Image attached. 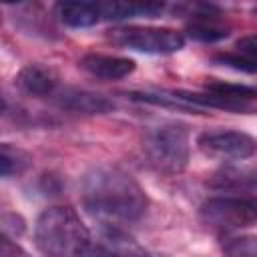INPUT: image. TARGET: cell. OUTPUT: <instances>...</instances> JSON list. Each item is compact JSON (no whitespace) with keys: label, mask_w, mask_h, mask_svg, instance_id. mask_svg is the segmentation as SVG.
Masks as SVG:
<instances>
[{"label":"cell","mask_w":257,"mask_h":257,"mask_svg":"<svg viewBox=\"0 0 257 257\" xmlns=\"http://www.w3.org/2000/svg\"><path fill=\"white\" fill-rule=\"evenodd\" d=\"M84 209L106 223H135L149 207V197L139 181L110 165L92 167L80 181Z\"/></svg>","instance_id":"cell-1"},{"label":"cell","mask_w":257,"mask_h":257,"mask_svg":"<svg viewBox=\"0 0 257 257\" xmlns=\"http://www.w3.org/2000/svg\"><path fill=\"white\" fill-rule=\"evenodd\" d=\"M34 243L44 257H80L92 241L74 209L50 207L36 219Z\"/></svg>","instance_id":"cell-2"},{"label":"cell","mask_w":257,"mask_h":257,"mask_svg":"<svg viewBox=\"0 0 257 257\" xmlns=\"http://www.w3.org/2000/svg\"><path fill=\"white\" fill-rule=\"evenodd\" d=\"M143 153L147 163L163 175H179L191 157V133L183 122H163L145 133Z\"/></svg>","instance_id":"cell-3"},{"label":"cell","mask_w":257,"mask_h":257,"mask_svg":"<svg viewBox=\"0 0 257 257\" xmlns=\"http://www.w3.org/2000/svg\"><path fill=\"white\" fill-rule=\"evenodd\" d=\"M199 215L205 225L219 231H237L257 223V195H217L209 197Z\"/></svg>","instance_id":"cell-4"},{"label":"cell","mask_w":257,"mask_h":257,"mask_svg":"<svg viewBox=\"0 0 257 257\" xmlns=\"http://www.w3.org/2000/svg\"><path fill=\"white\" fill-rule=\"evenodd\" d=\"M106 38L122 48L147 54H171L185 46V34L163 26H116L106 32Z\"/></svg>","instance_id":"cell-5"},{"label":"cell","mask_w":257,"mask_h":257,"mask_svg":"<svg viewBox=\"0 0 257 257\" xmlns=\"http://www.w3.org/2000/svg\"><path fill=\"white\" fill-rule=\"evenodd\" d=\"M197 147L203 155L223 161H241L257 153V141L251 135L231 128L203 131L197 137Z\"/></svg>","instance_id":"cell-6"},{"label":"cell","mask_w":257,"mask_h":257,"mask_svg":"<svg viewBox=\"0 0 257 257\" xmlns=\"http://www.w3.org/2000/svg\"><path fill=\"white\" fill-rule=\"evenodd\" d=\"M58 72L42 62H30L14 78V84L20 92L28 96H54L58 92Z\"/></svg>","instance_id":"cell-7"},{"label":"cell","mask_w":257,"mask_h":257,"mask_svg":"<svg viewBox=\"0 0 257 257\" xmlns=\"http://www.w3.org/2000/svg\"><path fill=\"white\" fill-rule=\"evenodd\" d=\"M52 98L62 110H68L74 114H106L114 110V102L110 98L96 92L80 90V88L58 90Z\"/></svg>","instance_id":"cell-8"},{"label":"cell","mask_w":257,"mask_h":257,"mask_svg":"<svg viewBox=\"0 0 257 257\" xmlns=\"http://www.w3.org/2000/svg\"><path fill=\"white\" fill-rule=\"evenodd\" d=\"M78 66L100 80H120L128 76L135 70V60L126 56L116 54H100V52H88L78 60Z\"/></svg>","instance_id":"cell-9"},{"label":"cell","mask_w":257,"mask_h":257,"mask_svg":"<svg viewBox=\"0 0 257 257\" xmlns=\"http://www.w3.org/2000/svg\"><path fill=\"white\" fill-rule=\"evenodd\" d=\"M215 6L209 4H195L191 22L187 24V36L199 42H217L229 36V26H225L217 14Z\"/></svg>","instance_id":"cell-10"},{"label":"cell","mask_w":257,"mask_h":257,"mask_svg":"<svg viewBox=\"0 0 257 257\" xmlns=\"http://www.w3.org/2000/svg\"><path fill=\"white\" fill-rule=\"evenodd\" d=\"M213 60L241 72H257V34L241 36L233 50L221 52Z\"/></svg>","instance_id":"cell-11"},{"label":"cell","mask_w":257,"mask_h":257,"mask_svg":"<svg viewBox=\"0 0 257 257\" xmlns=\"http://www.w3.org/2000/svg\"><path fill=\"white\" fill-rule=\"evenodd\" d=\"M56 16L70 28H88L102 20L100 4L94 2H58Z\"/></svg>","instance_id":"cell-12"},{"label":"cell","mask_w":257,"mask_h":257,"mask_svg":"<svg viewBox=\"0 0 257 257\" xmlns=\"http://www.w3.org/2000/svg\"><path fill=\"white\" fill-rule=\"evenodd\" d=\"M102 20H124L135 16H157L165 4L159 2H98Z\"/></svg>","instance_id":"cell-13"},{"label":"cell","mask_w":257,"mask_h":257,"mask_svg":"<svg viewBox=\"0 0 257 257\" xmlns=\"http://www.w3.org/2000/svg\"><path fill=\"white\" fill-rule=\"evenodd\" d=\"M0 165H2V177L10 179V177H16V175H22L32 165V159L26 151H22L18 147H12L10 143H2V147H0Z\"/></svg>","instance_id":"cell-14"},{"label":"cell","mask_w":257,"mask_h":257,"mask_svg":"<svg viewBox=\"0 0 257 257\" xmlns=\"http://www.w3.org/2000/svg\"><path fill=\"white\" fill-rule=\"evenodd\" d=\"M80 257H145V253L131 247V243L116 241L112 237V239H108L104 243H98V245L90 243V247Z\"/></svg>","instance_id":"cell-15"},{"label":"cell","mask_w":257,"mask_h":257,"mask_svg":"<svg viewBox=\"0 0 257 257\" xmlns=\"http://www.w3.org/2000/svg\"><path fill=\"white\" fill-rule=\"evenodd\" d=\"M205 90L221 94V96H229V98H239V100H251L253 96H257V88H251L245 84L223 82V80H209L205 84Z\"/></svg>","instance_id":"cell-16"},{"label":"cell","mask_w":257,"mask_h":257,"mask_svg":"<svg viewBox=\"0 0 257 257\" xmlns=\"http://www.w3.org/2000/svg\"><path fill=\"white\" fill-rule=\"evenodd\" d=\"M225 257H257V237H235L223 247Z\"/></svg>","instance_id":"cell-17"},{"label":"cell","mask_w":257,"mask_h":257,"mask_svg":"<svg viewBox=\"0 0 257 257\" xmlns=\"http://www.w3.org/2000/svg\"><path fill=\"white\" fill-rule=\"evenodd\" d=\"M2 231L6 237L10 235H22L24 233V219L20 215H14V213H6L2 217Z\"/></svg>","instance_id":"cell-18"},{"label":"cell","mask_w":257,"mask_h":257,"mask_svg":"<svg viewBox=\"0 0 257 257\" xmlns=\"http://www.w3.org/2000/svg\"><path fill=\"white\" fill-rule=\"evenodd\" d=\"M0 257H32L26 253L18 243H14L10 237H2V247H0Z\"/></svg>","instance_id":"cell-19"},{"label":"cell","mask_w":257,"mask_h":257,"mask_svg":"<svg viewBox=\"0 0 257 257\" xmlns=\"http://www.w3.org/2000/svg\"><path fill=\"white\" fill-rule=\"evenodd\" d=\"M253 14H255V16H257V8H253Z\"/></svg>","instance_id":"cell-20"}]
</instances>
